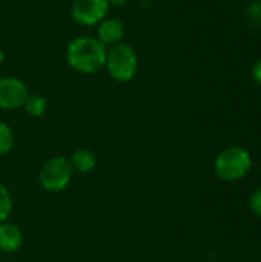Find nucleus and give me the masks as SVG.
Instances as JSON below:
<instances>
[{
	"label": "nucleus",
	"mask_w": 261,
	"mask_h": 262,
	"mask_svg": "<svg viewBox=\"0 0 261 262\" xmlns=\"http://www.w3.org/2000/svg\"><path fill=\"white\" fill-rule=\"evenodd\" d=\"M108 48L91 35L77 37L66 46V61L69 68L83 75H92L105 68Z\"/></svg>",
	"instance_id": "1"
},
{
	"label": "nucleus",
	"mask_w": 261,
	"mask_h": 262,
	"mask_svg": "<svg viewBox=\"0 0 261 262\" xmlns=\"http://www.w3.org/2000/svg\"><path fill=\"white\" fill-rule=\"evenodd\" d=\"M252 169L251 154L240 146L223 149L214 160V173L226 183L243 180Z\"/></svg>",
	"instance_id": "2"
},
{
	"label": "nucleus",
	"mask_w": 261,
	"mask_h": 262,
	"mask_svg": "<svg viewBox=\"0 0 261 262\" xmlns=\"http://www.w3.org/2000/svg\"><path fill=\"white\" fill-rule=\"evenodd\" d=\"M105 69L117 83L131 81L138 71V55L135 48L126 41L108 48Z\"/></svg>",
	"instance_id": "3"
},
{
	"label": "nucleus",
	"mask_w": 261,
	"mask_h": 262,
	"mask_svg": "<svg viewBox=\"0 0 261 262\" xmlns=\"http://www.w3.org/2000/svg\"><path fill=\"white\" fill-rule=\"evenodd\" d=\"M74 178V170L71 167L69 158L63 155H55L48 158L38 170V184L45 192L60 193L66 190Z\"/></svg>",
	"instance_id": "4"
},
{
	"label": "nucleus",
	"mask_w": 261,
	"mask_h": 262,
	"mask_svg": "<svg viewBox=\"0 0 261 262\" xmlns=\"http://www.w3.org/2000/svg\"><path fill=\"white\" fill-rule=\"evenodd\" d=\"M111 5L108 0H74L71 5V17L80 26H97L106 18Z\"/></svg>",
	"instance_id": "5"
},
{
	"label": "nucleus",
	"mask_w": 261,
	"mask_h": 262,
	"mask_svg": "<svg viewBox=\"0 0 261 262\" xmlns=\"http://www.w3.org/2000/svg\"><path fill=\"white\" fill-rule=\"evenodd\" d=\"M29 95V89L26 83L12 75H6L0 78V109L2 111H15L23 107L26 98Z\"/></svg>",
	"instance_id": "6"
},
{
	"label": "nucleus",
	"mask_w": 261,
	"mask_h": 262,
	"mask_svg": "<svg viewBox=\"0 0 261 262\" xmlns=\"http://www.w3.org/2000/svg\"><path fill=\"white\" fill-rule=\"evenodd\" d=\"M125 35H126V26L123 20L117 17H106L97 25V38L106 48L125 41Z\"/></svg>",
	"instance_id": "7"
},
{
	"label": "nucleus",
	"mask_w": 261,
	"mask_h": 262,
	"mask_svg": "<svg viewBox=\"0 0 261 262\" xmlns=\"http://www.w3.org/2000/svg\"><path fill=\"white\" fill-rule=\"evenodd\" d=\"M25 243V235L22 229L9 221L0 223V253L11 255L22 249Z\"/></svg>",
	"instance_id": "8"
},
{
	"label": "nucleus",
	"mask_w": 261,
	"mask_h": 262,
	"mask_svg": "<svg viewBox=\"0 0 261 262\" xmlns=\"http://www.w3.org/2000/svg\"><path fill=\"white\" fill-rule=\"evenodd\" d=\"M68 158H69L74 173L85 175V173L92 172L97 166V155L89 149H77Z\"/></svg>",
	"instance_id": "9"
},
{
	"label": "nucleus",
	"mask_w": 261,
	"mask_h": 262,
	"mask_svg": "<svg viewBox=\"0 0 261 262\" xmlns=\"http://www.w3.org/2000/svg\"><path fill=\"white\" fill-rule=\"evenodd\" d=\"M23 109L26 111V114L29 117L40 118L48 111V100L40 94H29L25 104H23Z\"/></svg>",
	"instance_id": "10"
},
{
	"label": "nucleus",
	"mask_w": 261,
	"mask_h": 262,
	"mask_svg": "<svg viewBox=\"0 0 261 262\" xmlns=\"http://www.w3.org/2000/svg\"><path fill=\"white\" fill-rule=\"evenodd\" d=\"M12 210H14L12 193L3 183H0V223L8 221Z\"/></svg>",
	"instance_id": "11"
},
{
	"label": "nucleus",
	"mask_w": 261,
	"mask_h": 262,
	"mask_svg": "<svg viewBox=\"0 0 261 262\" xmlns=\"http://www.w3.org/2000/svg\"><path fill=\"white\" fill-rule=\"evenodd\" d=\"M15 143V135L14 130L9 124L5 121H0V157L8 155Z\"/></svg>",
	"instance_id": "12"
},
{
	"label": "nucleus",
	"mask_w": 261,
	"mask_h": 262,
	"mask_svg": "<svg viewBox=\"0 0 261 262\" xmlns=\"http://www.w3.org/2000/svg\"><path fill=\"white\" fill-rule=\"evenodd\" d=\"M249 209H251V212H252L255 216L261 218V187L260 189H257V190L251 195V198H249Z\"/></svg>",
	"instance_id": "13"
},
{
	"label": "nucleus",
	"mask_w": 261,
	"mask_h": 262,
	"mask_svg": "<svg viewBox=\"0 0 261 262\" xmlns=\"http://www.w3.org/2000/svg\"><path fill=\"white\" fill-rule=\"evenodd\" d=\"M252 78H254V81L261 88V58L257 60L254 63V66H252Z\"/></svg>",
	"instance_id": "14"
},
{
	"label": "nucleus",
	"mask_w": 261,
	"mask_h": 262,
	"mask_svg": "<svg viewBox=\"0 0 261 262\" xmlns=\"http://www.w3.org/2000/svg\"><path fill=\"white\" fill-rule=\"evenodd\" d=\"M109 5H114V6H125L128 3V0H108Z\"/></svg>",
	"instance_id": "15"
},
{
	"label": "nucleus",
	"mask_w": 261,
	"mask_h": 262,
	"mask_svg": "<svg viewBox=\"0 0 261 262\" xmlns=\"http://www.w3.org/2000/svg\"><path fill=\"white\" fill-rule=\"evenodd\" d=\"M3 61H5V52H3V49L0 48V66L3 64Z\"/></svg>",
	"instance_id": "16"
}]
</instances>
